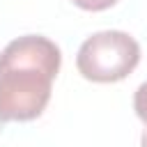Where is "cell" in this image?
<instances>
[{
  "label": "cell",
  "instance_id": "cell-1",
  "mask_svg": "<svg viewBox=\"0 0 147 147\" xmlns=\"http://www.w3.org/2000/svg\"><path fill=\"white\" fill-rule=\"evenodd\" d=\"M62 53L41 34L9 41L0 53V122H30L51 99Z\"/></svg>",
  "mask_w": 147,
  "mask_h": 147
},
{
  "label": "cell",
  "instance_id": "cell-2",
  "mask_svg": "<svg viewBox=\"0 0 147 147\" xmlns=\"http://www.w3.org/2000/svg\"><path fill=\"white\" fill-rule=\"evenodd\" d=\"M140 62L138 41L122 30H101L87 37L76 55L83 78L94 83H117L126 78Z\"/></svg>",
  "mask_w": 147,
  "mask_h": 147
},
{
  "label": "cell",
  "instance_id": "cell-3",
  "mask_svg": "<svg viewBox=\"0 0 147 147\" xmlns=\"http://www.w3.org/2000/svg\"><path fill=\"white\" fill-rule=\"evenodd\" d=\"M133 108H136V115L147 124V80L136 90V94H133Z\"/></svg>",
  "mask_w": 147,
  "mask_h": 147
},
{
  "label": "cell",
  "instance_id": "cell-4",
  "mask_svg": "<svg viewBox=\"0 0 147 147\" xmlns=\"http://www.w3.org/2000/svg\"><path fill=\"white\" fill-rule=\"evenodd\" d=\"M117 0H74V5H78L80 9H87V11H103L108 7H113Z\"/></svg>",
  "mask_w": 147,
  "mask_h": 147
},
{
  "label": "cell",
  "instance_id": "cell-5",
  "mask_svg": "<svg viewBox=\"0 0 147 147\" xmlns=\"http://www.w3.org/2000/svg\"><path fill=\"white\" fill-rule=\"evenodd\" d=\"M142 147H147V129H145V133H142Z\"/></svg>",
  "mask_w": 147,
  "mask_h": 147
}]
</instances>
